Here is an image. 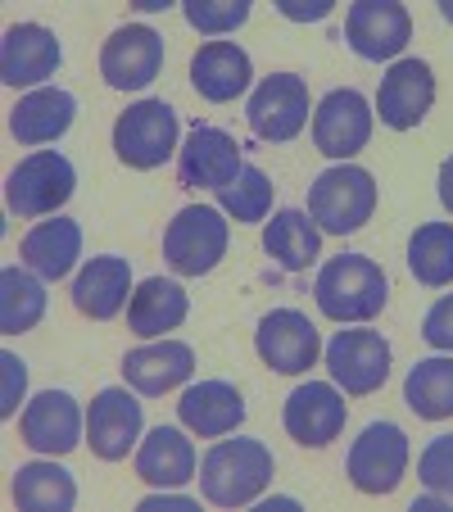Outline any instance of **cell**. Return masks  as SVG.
Returning a JSON list of instances; mask_svg holds the SVG:
<instances>
[{
	"label": "cell",
	"instance_id": "1",
	"mask_svg": "<svg viewBox=\"0 0 453 512\" xmlns=\"http://www.w3.org/2000/svg\"><path fill=\"white\" fill-rule=\"evenodd\" d=\"M277 476L272 449L254 435H236V440H218L209 454L200 458V494L213 508H245L259 503L263 490Z\"/></svg>",
	"mask_w": 453,
	"mask_h": 512
},
{
	"label": "cell",
	"instance_id": "2",
	"mask_svg": "<svg viewBox=\"0 0 453 512\" xmlns=\"http://www.w3.org/2000/svg\"><path fill=\"white\" fill-rule=\"evenodd\" d=\"M313 300L331 322H372L390 304V277L376 259L349 250L322 263Z\"/></svg>",
	"mask_w": 453,
	"mask_h": 512
},
{
	"label": "cell",
	"instance_id": "3",
	"mask_svg": "<svg viewBox=\"0 0 453 512\" xmlns=\"http://www.w3.org/2000/svg\"><path fill=\"white\" fill-rule=\"evenodd\" d=\"M376 213V177L358 164H336L313 177L309 186V218L318 232L349 236L372 223Z\"/></svg>",
	"mask_w": 453,
	"mask_h": 512
},
{
	"label": "cell",
	"instance_id": "4",
	"mask_svg": "<svg viewBox=\"0 0 453 512\" xmlns=\"http://www.w3.org/2000/svg\"><path fill=\"white\" fill-rule=\"evenodd\" d=\"M227 241L232 227L213 204H186L173 213V223L164 227V263L177 277H204L227 259Z\"/></svg>",
	"mask_w": 453,
	"mask_h": 512
},
{
	"label": "cell",
	"instance_id": "5",
	"mask_svg": "<svg viewBox=\"0 0 453 512\" xmlns=\"http://www.w3.org/2000/svg\"><path fill=\"white\" fill-rule=\"evenodd\" d=\"M177 136H182V123L168 100H136L114 123V155L136 173H150L177 155Z\"/></svg>",
	"mask_w": 453,
	"mask_h": 512
},
{
	"label": "cell",
	"instance_id": "6",
	"mask_svg": "<svg viewBox=\"0 0 453 512\" xmlns=\"http://www.w3.org/2000/svg\"><path fill=\"white\" fill-rule=\"evenodd\" d=\"M78 191V168L73 159L59 150H32L28 159H19L5 182V204L19 218H50L55 209H64Z\"/></svg>",
	"mask_w": 453,
	"mask_h": 512
},
{
	"label": "cell",
	"instance_id": "7",
	"mask_svg": "<svg viewBox=\"0 0 453 512\" xmlns=\"http://www.w3.org/2000/svg\"><path fill=\"white\" fill-rule=\"evenodd\" d=\"M408 435L395 422H372L358 431L345 454V476L358 494H395L408 472Z\"/></svg>",
	"mask_w": 453,
	"mask_h": 512
},
{
	"label": "cell",
	"instance_id": "8",
	"mask_svg": "<svg viewBox=\"0 0 453 512\" xmlns=\"http://www.w3.org/2000/svg\"><path fill=\"white\" fill-rule=\"evenodd\" d=\"M327 358V372L345 395H376V390L390 381V340L381 331H336L322 349Z\"/></svg>",
	"mask_w": 453,
	"mask_h": 512
},
{
	"label": "cell",
	"instance_id": "9",
	"mask_svg": "<svg viewBox=\"0 0 453 512\" xmlns=\"http://www.w3.org/2000/svg\"><path fill=\"white\" fill-rule=\"evenodd\" d=\"M19 435L32 454L64 458L82 445V435H87V413H82L78 399L68 395V390H41L37 399L23 404Z\"/></svg>",
	"mask_w": 453,
	"mask_h": 512
},
{
	"label": "cell",
	"instance_id": "10",
	"mask_svg": "<svg viewBox=\"0 0 453 512\" xmlns=\"http://www.w3.org/2000/svg\"><path fill=\"white\" fill-rule=\"evenodd\" d=\"M245 123L259 141H295L309 123V82L299 73H268L250 91Z\"/></svg>",
	"mask_w": 453,
	"mask_h": 512
},
{
	"label": "cell",
	"instance_id": "11",
	"mask_svg": "<svg viewBox=\"0 0 453 512\" xmlns=\"http://www.w3.org/2000/svg\"><path fill=\"white\" fill-rule=\"evenodd\" d=\"M367 141H372V105H367V96L354 87L327 91L318 100V109H313V145L336 164H349L358 150H367Z\"/></svg>",
	"mask_w": 453,
	"mask_h": 512
},
{
	"label": "cell",
	"instance_id": "12",
	"mask_svg": "<svg viewBox=\"0 0 453 512\" xmlns=\"http://www.w3.org/2000/svg\"><path fill=\"white\" fill-rule=\"evenodd\" d=\"M349 404L340 395L336 381H309V386H295L286 395V408H281V426L295 445L304 449H327L331 440H340L345 431Z\"/></svg>",
	"mask_w": 453,
	"mask_h": 512
},
{
	"label": "cell",
	"instance_id": "13",
	"mask_svg": "<svg viewBox=\"0 0 453 512\" xmlns=\"http://www.w3.org/2000/svg\"><path fill=\"white\" fill-rule=\"evenodd\" d=\"M254 349L281 377H299L322 358V336L309 322V313L299 309H272L263 313L259 331H254Z\"/></svg>",
	"mask_w": 453,
	"mask_h": 512
},
{
	"label": "cell",
	"instance_id": "14",
	"mask_svg": "<svg viewBox=\"0 0 453 512\" xmlns=\"http://www.w3.org/2000/svg\"><path fill=\"white\" fill-rule=\"evenodd\" d=\"M141 399L132 395V386H105L87 408V445L100 463H123L141 440Z\"/></svg>",
	"mask_w": 453,
	"mask_h": 512
},
{
	"label": "cell",
	"instance_id": "15",
	"mask_svg": "<svg viewBox=\"0 0 453 512\" xmlns=\"http://www.w3.org/2000/svg\"><path fill=\"white\" fill-rule=\"evenodd\" d=\"M241 168H245V155L236 145V136L213 123L191 127L186 145L177 150V182L191 186V191H222V186L236 182Z\"/></svg>",
	"mask_w": 453,
	"mask_h": 512
},
{
	"label": "cell",
	"instance_id": "16",
	"mask_svg": "<svg viewBox=\"0 0 453 512\" xmlns=\"http://www.w3.org/2000/svg\"><path fill=\"white\" fill-rule=\"evenodd\" d=\"M435 105V73L426 59L404 55L386 68L381 91H376V114L390 132H413Z\"/></svg>",
	"mask_w": 453,
	"mask_h": 512
},
{
	"label": "cell",
	"instance_id": "17",
	"mask_svg": "<svg viewBox=\"0 0 453 512\" xmlns=\"http://www.w3.org/2000/svg\"><path fill=\"white\" fill-rule=\"evenodd\" d=\"M164 68V37L145 23H127L100 46V78L114 91H145Z\"/></svg>",
	"mask_w": 453,
	"mask_h": 512
},
{
	"label": "cell",
	"instance_id": "18",
	"mask_svg": "<svg viewBox=\"0 0 453 512\" xmlns=\"http://www.w3.org/2000/svg\"><path fill=\"white\" fill-rule=\"evenodd\" d=\"M64 64V46L46 23H14L5 28L0 41V82L5 87H46V78H55Z\"/></svg>",
	"mask_w": 453,
	"mask_h": 512
},
{
	"label": "cell",
	"instance_id": "19",
	"mask_svg": "<svg viewBox=\"0 0 453 512\" xmlns=\"http://www.w3.org/2000/svg\"><path fill=\"white\" fill-rule=\"evenodd\" d=\"M345 41L358 59H399L413 41V19L399 0H358L345 14Z\"/></svg>",
	"mask_w": 453,
	"mask_h": 512
},
{
	"label": "cell",
	"instance_id": "20",
	"mask_svg": "<svg viewBox=\"0 0 453 512\" xmlns=\"http://www.w3.org/2000/svg\"><path fill=\"white\" fill-rule=\"evenodd\" d=\"M195 372V349L186 340H150L141 349L123 354V381L145 399H159L168 390L186 386Z\"/></svg>",
	"mask_w": 453,
	"mask_h": 512
},
{
	"label": "cell",
	"instance_id": "21",
	"mask_svg": "<svg viewBox=\"0 0 453 512\" xmlns=\"http://www.w3.org/2000/svg\"><path fill=\"white\" fill-rule=\"evenodd\" d=\"M132 263L123 254H96L87 259V268L73 277V309L91 322H109L123 313V304H132Z\"/></svg>",
	"mask_w": 453,
	"mask_h": 512
},
{
	"label": "cell",
	"instance_id": "22",
	"mask_svg": "<svg viewBox=\"0 0 453 512\" xmlns=\"http://www.w3.org/2000/svg\"><path fill=\"white\" fill-rule=\"evenodd\" d=\"M177 417L191 435L200 440H222V435H232L236 426L245 422V399L232 381H195V386L182 390L177 399Z\"/></svg>",
	"mask_w": 453,
	"mask_h": 512
},
{
	"label": "cell",
	"instance_id": "23",
	"mask_svg": "<svg viewBox=\"0 0 453 512\" xmlns=\"http://www.w3.org/2000/svg\"><path fill=\"white\" fill-rule=\"evenodd\" d=\"M195 472H200V458L186 440V426H155L136 449V476L155 490H177L195 481Z\"/></svg>",
	"mask_w": 453,
	"mask_h": 512
},
{
	"label": "cell",
	"instance_id": "24",
	"mask_svg": "<svg viewBox=\"0 0 453 512\" xmlns=\"http://www.w3.org/2000/svg\"><path fill=\"white\" fill-rule=\"evenodd\" d=\"M254 82V64L236 41H209L195 50L191 59V87L200 91L209 105H227V100L245 96Z\"/></svg>",
	"mask_w": 453,
	"mask_h": 512
},
{
	"label": "cell",
	"instance_id": "25",
	"mask_svg": "<svg viewBox=\"0 0 453 512\" xmlns=\"http://www.w3.org/2000/svg\"><path fill=\"white\" fill-rule=\"evenodd\" d=\"M78 96L64 87H37L10 109V136L19 145H50L73 127Z\"/></svg>",
	"mask_w": 453,
	"mask_h": 512
},
{
	"label": "cell",
	"instance_id": "26",
	"mask_svg": "<svg viewBox=\"0 0 453 512\" xmlns=\"http://www.w3.org/2000/svg\"><path fill=\"white\" fill-rule=\"evenodd\" d=\"M191 313V295L182 281L173 277H145L136 286L132 304H127V327L141 340H164L168 331H177Z\"/></svg>",
	"mask_w": 453,
	"mask_h": 512
},
{
	"label": "cell",
	"instance_id": "27",
	"mask_svg": "<svg viewBox=\"0 0 453 512\" xmlns=\"http://www.w3.org/2000/svg\"><path fill=\"white\" fill-rule=\"evenodd\" d=\"M23 268H32L41 281H64L82 259V227L73 218H46L19 241Z\"/></svg>",
	"mask_w": 453,
	"mask_h": 512
},
{
	"label": "cell",
	"instance_id": "28",
	"mask_svg": "<svg viewBox=\"0 0 453 512\" xmlns=\"http://www.w3.org/2000/svg\"><path fill=\"white\" fill-rule=\"evenodd\" d=\"M10 494L23 512H68L78 503V481L55 458H37V463H23L14 472Z\"/></svg>",
	"mask_w": 453,
	"mask_h": 512
},
{
	"label": "cell",
	"instance_id": "29",
	"mask_svg": "<svg viewBox=\"0 0 453 512\" xmlns=\"http://www.w3.org/2000/svg\"><path fill=\"white\" fill-rule=\"evenodd\" d=\"M263 250L286 272H304L322 250V232L309 218V209H277L263 223Z\"/></svg>",
	"mask_w": 453,
	"mask_h": 512
},
{
	"label": "cell",
	"instance_id": "30",
	"mask_svg": "<svg viewBox=\"0 0 453 512\" xmlns=\"http://www.w3.org/2000/svg\"><path fill=\"white\" fill-rule=\"evenodd\" d=\"M404 404L422 422H444L453 417V354L417 358L404 381Z\"/></svg>",
	"mask_w": 453,
	"mask_h": 512
},
{
	"label": "cell",
	"instance_id": "31",
	"mask_svg": "<svg viewBox=\"0 0 453 512\" xmlns=\"http://www.w3.org/2000/svg\"><path fill=\"white\" fill-rule=\"evenodd\" d=\"M46 318V281L32 268H5L0 272V331L23 336Z\"/></svg>",
	"mask_w": 453,
	"mask_h": 512
},
{
	"label": "cell",
	"instance_id": "32",
	"mask_svg": "<svg viewBox=\"0 0 453 512\" xmlns=\"http://www.w3.org/2000/svg\"><path fill=\"white\" fill-rule=\"evenodd\" d=\"M408 272L422 286H449L453 281V223H422L408 241Z\"/></svg>",
	"mask_w": 453,
	"mask_h": 512
},
{
	"label": "cell",
	"instance_id": "33",
	"mask_svg": "<svg viewBox=\"0 0 453 512\" xmlns=\"http://www.w3.org/2000/svg\"><path fill=\"white\" fill-rule=\"evenodd\" d=\"M272 195H277L272 177L263 173V168L245 164L241 173H236V182L218 191V204H222V213H227V218H236V223H268Z\"/></svg>",
	"mask_w": 453,
	"mask_h": 512
},
{
	"label": "cell",
	"instance_id": "34",
	"mask_svg": "<svg viewBox=\"0 0 453 512\" xmlns=\"http://www.w3.org/2000/svg\"><path fill=\"white\" fill-rule=\"evenodd\" d=\"M182 14L204 37H227L250 23V0H182Z\"/></svg>",
	"mask_w": 453,
	"mask_h": 512
},
{
	"label": "cell",
	"instance_id": "35",
	"mask_svg": "<svg viewBox=\"0 0 453 512\" xmlns=\"http://www.w3.org/2000/svg\"><path fill=\"white\" fill-rule=\"evenodd\" d=\"M417 481H422L426 490L453 499V435H435L431 445L422 449V458H417Z\"/></svg>",
	"mask_w": 453,
	"mask_h": 512
},
{
	"label": "cell",
	"instance_id": "36",
	"mask_svg": "<svg viewBox=\"0 0 453 512\" xmlns=\"http://www.w3.org/2000/svg\"><path fill=\"white\" fill-rule=\"evenodd\" d=\"M0 372H5V386H0V417H19L23 390H28V363H23L14 349L0 354Z\"/></svg>",
	"mask_w": 453,
	"mask_h": 512
},
{
	"label": "cell",
	"instance_id": "37",
	"mask_svg": "<svg viewBox=\"0 0 453 512\" xmlns=\"http://www.w3.org/2000/svg\"><path fill=\"white\" fill-rule=\"evenodd\" d=\"M422 340L431 349H440V354H453V295H440V300L426 309Z\"/></svg>",
	"mask_w": 453,
	"mask_h": 512
},
{
	"label": "cell",
	"instance_id": "38",
	"mask_svg": "<svg viewBox=\"0 0 453 512\" xmlns=\"http://www.w3.org/2000/svg\"><path fill=\"white\" fill-rule=\"evenodd\" d=\"M331 5L336 0H277L281 19H290V23H322V19H331Z\"/></svg>",
	"mask_w": 453,
	"mask_h": 512
},
{
	"label": "cell",
	"instance_id": "39",
	"mask_svg": "<svg viewBox=\"0 0 453 512\" xmlns=\"http://www.w3.org/2000/svg\"><path fill=\"white\" fill-rule=\"evenodd\" d=\"M159 508H182V512H195L200 503L191 494H173V490H155L150 499H141V512H159Z\"/></svg>",
	"mask_w": 453,
	"mask_h": 512
},
{
	"label": "cell",
	"instance_id": "40",
	"mask_svg": "<svg viewBox=\"0 0 453 512\" xmlns=\"http://www.w3.org/2000/svg\"><path fill=\"white\" fill-rule=\"evenodd\" d=\"M435 186H440V204L453 213V155L440 164V177H435Z\"/></svg>",
	"mask_w": 453,
	"mask_h": 512
},
{
	"label": "cell",
	"instance_id": "41",
	"mask_svg": "<svg viewBox=\"0 0 453 512\" xmlns=\"http://www.w3.org/2000/svg\"><path fill=\"white\" fill-rule=\"evenodd\" d=\"M453 499H444V494H422V499H413V512H449Z\"/></svg>",
	"mask_w": 453,
	"mask_h": 512
},
{
	"label": "cell",
	"instance_id": "42",
	"mask_svg": "<svg viewBox=\"0 0 453 512\" xmlns=\"http://www.w3.org/2000/svg\"><path fill=\"white\" fill-rule=\"evenodd\" d=\"M259 508L263 512H272V508H299V499H286V494H281V499H263Z\"/></svg>",
	"mask_w": 453,
	"mask_h": 512
},
{
	"label": "cell",
	"instance_id": "43",
	"mask_svg": "<svg viewBox=\"0 0 453 512\" xmlns=\"http://www.w3.org/2000/svg\"><path fill=\"white\" fill-rule=\"evenodd\" d=\"M440 14H444V23H453V0H440Z\"/></svg>",
	"mask_w": 453,
	"mask_h": 512
}]
</instances>
